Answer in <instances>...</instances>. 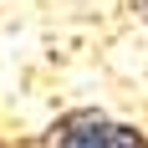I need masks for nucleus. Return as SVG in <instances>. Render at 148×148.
Segmentation results:
<instances>
[{"label": "nucleus", "instance_id": "obj_1", "mask_svg": "<svg viewBox=\"0 0 148 148\" xmlns=\"http://www.w3.org/2000/svg\"><path fill=\"white\" fill-rule=\"evenodd\" d=\"M56 143L61 148H148V138L128 123H112L97 107H82L56 123Z\"/></svg>", "mask_w": 148, "mask_h": 148}, {"label": "nucleus", "instance_id": "obj_2", "mask_svg": "<svg viewBox=\"0 0 148 148\" xmlns=\"http://www.w3.org/2000/svg\"><path fill=\"white\" fill-rule=\"evenodd\" d=\"M138 10H143V21H148V0H138Z\"/></svg>", "mask_w": 148, "mask_h": 148}]
</instances>
